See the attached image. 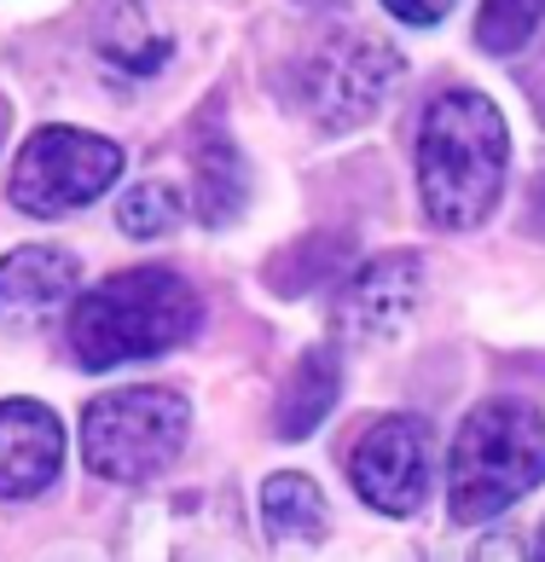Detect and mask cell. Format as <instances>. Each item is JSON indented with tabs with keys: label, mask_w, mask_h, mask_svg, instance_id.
Here are the masks:
<instances>
[{
	"label": "cell",
	"mask_w": 545,
	"mask_h": 562,
	"mask_svg": "<svg viewBox=\"0 0 545 562\" xmlns=\"http://www.w3.org/2000/svg\"><path fill=\"white\" fill-rule=\"evenodd\" d=\"M511 169L505 111L476 88H447L430 99L418 128V192L435 226L470 233L493 215Z\"/></svg>",
	"instance_id": "obj_1"
},
{
	"label": "cell",
	"mask_w": 545,
	"mask_h": 562,
	"mask_svg": "<svg viewBox=\"0 0 545 562\" xmlns=\"http://www.w3.org/2000/svg\"><path fill=\"white\" fill-rule=\"evenodd\" d=\"M203 302L169 267H134L88 284L70 302V353L88 371H111L129 360L169 353L198 330Z\"/></svg>",
	"instance_id": "obj_2"
},
{
	"label": "cell",
	"mask_w": 545,
	"mask_h": 562,
	"mask_svg": "<svg viewBox=\"0 0 545 562\" xmlns=\"http://www.w3.org/2000/svg\"><path fill=\"white\" fill-rule=\"evenodd\" d=\"M545 482V418L516 394L481 401L453 441L447 505L458 522H488Z\"/></svg>",
	"instance_id": "obj_3"
},
{
	"label": "cell",
	"mask_w": 545,
	"mask_h": 562,
	"mask_svg": "<svg viewBox=\"0 0 545 562\" xmlns=\"http://www.w3.org/2000/svg\"><path fill=\"white\" fill-rule=\"evenodd\" d=\"M192 406L175 389H111L81 412V458L104 482H152L180 458Z\"/></svg>",
	"instance_id": "obj_4"
},
{
	"label": "cell",
	"mask_w": 545,
	"mask_h": 562,
	"mask_svg": "<svg viewBox=\"0 0 545 562\" xmlns=\"http://www.w3.org/2000/svg\"><path fill=\"white\" fill-rule=\"evenodd\" d=\"M401 70H407L401 53H394L383 35L337 30L302 58L297 81H290V99H297V111L320 134H354L389 105Z\"/></svg>",
	"instance_id": "obj_5"
},
{
	"label": "cell",
	"mask_w": 545,
	"mask_h": 562,
	"mask_svg": "<svg viewBox=\"0 0 545 562\" xmlns=\"http://www.w3.org/2000/svg\"><path fill=\"white\" fill-rule=\"evenodd\" d=\"M122 175V145H111L104 134L88 128H35L30 145L18 151L12 162V203L24 215H70V210H88L93 198H104Z\"/></svg>",
	"instance_id": "obj_6"
},
{
	"label": "cell",
	"mask_w": 545,
	"mask_h": 562,
	"mask_svg": "<svg viewBox=\"0 0 545 562\" xmlns=\"http://www.w3.org/2000/svg\"><path fill=\"white\" fill-rule=\"evenodd\" d=\"M348 482L383 516H412L430 498V429L424 418L389 412L348 452Z\"/></svg>",
	"instance_id": "obj_7"
},
{
	"label": "cell",
	"mask_w": 545,
	"mask_h": 562,
	"mask_svg": "<svg viewBox=\"0 0 545 562\" xmlns=\"http://www.w3.org/2000/svg\"><path fill=\"white\" fill-rule=\"evenodd\" d=\"M424 302V261L418 256H377L343 284L337 325L354 342H389Z\"/></svg>",
	"instance_id": "obj_8"
},
{
	"label": "cell",
	"mask_w": 545,
	"mask_h": 562,
	"mask_svg": "<svg viewBox=\"0 0 545 562\" xmlns=\"http://www.w3.org/2000/svg\"><path fill=\"white\" fill-rule=\"evenodd\" d=\"M76 284H81V267L70 249H53V244L12 249L0 261V325L18 330V337L53 325L76 302Z\"/></svg>",
	"instance_id": "obj_9"
},
{
	"label": "cell",
	"mask_w": 545,
	"mask_h": 562,
	"mask_svg": "<svg viewBox=\"0 0 545 562\" xmlns=\"http://www.w3.org/2000/svg\"><path fill=\"white\" fill-rule=\"evenodd\" d=\"M65 464V424L41 401H0V498H35Z\"/></svg>",
	"instance_id": "obj_10"
},
{
	"label": "cell",
	"mask_w": 545,
	"mask_h": 562,
	"mask_svg": "<svg viewBox=\"0 0 545 562\" xmlns=\"http://www.w3.org/2000/svg\"><path fill=\"white\" fill-rule=\"evenodd\" d=\"M93 47L104 58V70L145 81L169 65V35H163L152 18H145L140 0H99L93 12Z\"/></svg>",
	"instance_id": "obj_11"
},
{
	"label": "cell",
	"mask_w": 545,
	"mask_h": 562,
	"mask_svg": "<svg viewBox=\"0 0 545 562\" xmlns=\"http://www.w3.org/2000/svg\"><path fill=\"white\" fill-rule=\"evenodd\" d=\"M337 394H343V360H337V348H308L302 360L290 366L285 389H279L272 429H279L285 441H308V435L331 418Z\"/></svg>",
	"instance_id": "obj_12"
},
{
	"label": "cell",
	"mask_w": 545,
	"mask_h": 562,
	"mask_svg": "<svg viewBox=\"0 0 545 562\" xmlns=\"http://www.w3.org/2000/svg\"><path fill=\"white\" fill-rule=\"evenodd\" d=\"M192 203L203 226H233L249 210V162L233 134H203L192 145Z\"/></svg>",
	"instance_id": "obj_13"
},
{
	"label": "cell",
	"mask_w": 545,
	"mask_h": 562,
	"mask_svg": "<svg viewBox=\"0 0 545 562\" xmlns=\"http://www.w3.org/2000/svg\"><path fill=\"white\" fill-rule=\"evenodd\" d=\"M262 522L272 539H320L325 533V493L302 470H279L262 487Z\"/></svg>",
	"instance_id": "obj_14"
},
{
	"label": "cell",
	"mask_w": 545,
	"mask_h": 562,
	"mask_svg": "<svg viewBox=\"0 0 545 562\" xmlns=\"http://www.w3.org/2000/svg\"><path fill=\"white\" fill-rule=\"evenodd\" d=\"M180 221H186V198L163 180L134 186V192H122V203H116V226L129 238H169Z\"/></svg>",
	"instance_id": "obj_15"
},
{
	"label": "cell",
	"mask_w": 545,
	"mask_h": 562,
	"mask_svg": "<svg viewBox=\"0 0 545 562\" xmlns=\"http://www.w3.org/2000/svg\"><path fill=\"white\" fill-rule=\"evenodd\" d=\"M545 24V0H481L476 41L488 53H522Z\"/></svg>",
	"instance_id": "obj_16"
},
{
	"label": "cell",
	"mask_w": 545,
	"mask_h": 562,
	"mask_svg": "<svg viewBox=\"0 0 545 562\" xmlns=\"http://www.w3.org/2000/svg\"><path fill=\"white\" fill-rule=\"evenodd\" d=\"M377 7H389L412 30H430V24H442V18L453 12V0H377Z\"/></svg>",
	"instance_id": "obj_17"
},
{
	"label": "cell",
	"mask_w": 545,
	"mask_h": 562,
	"mask_svg": "<svg viewBox=\"0 0 545 562\" xmlns=\"http://www.w3.org/2000/svg\"><path fill=\"white\" fill-rule=\"evenodd\" d=\"M529 221H534L540 233H545V175L534 180V192H529Z\"/></svg>",
	"instance_id": "obj_18"
},
{
	"label": "cell",
	"mask_w": 545,
	"mask_h": 562,
	"mask_svg": "<svg viewBox=\"0 0 545 562\" xmlns=\"http://www.w3.org/2000/svg\"><path fill=\"white\" fill-rule=\"evenodd\" d=\"M534 562H545V528H540V539H534Z\"/></svg>",
	"instance_id": "obj_19"
},
{
	"label": "cell",
	"mask_w": 545,
	"mask_h": 562,
	"mask_svg": "<svg viewBox=\"0 0 545 562\" xmlns=\"http://www.w3.org/2000/svg\"><path fill=\"white\" fill-rule=\"evenodd\" d=\"M302 7H337V0H302Z\"/></svg>",
	"instance_id": "obj_20"
}]
</instances>
